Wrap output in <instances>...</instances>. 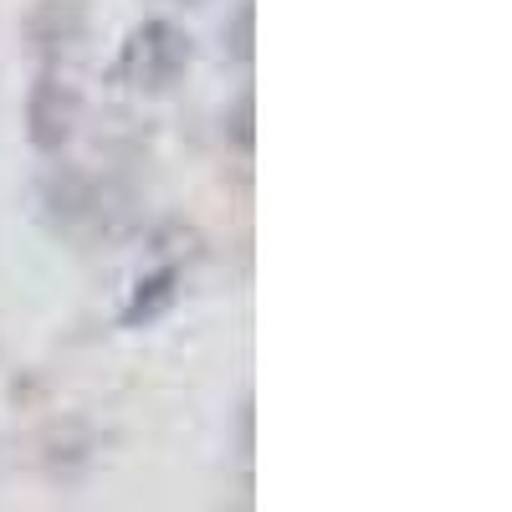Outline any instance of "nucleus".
<instances>
[{"mask_svg": "<svg viewBox=\"0 0 512 512\" xmlns=\"http://www.w3.org/2000/svg\"><path fill=\"white\" fill-rule=\"evenodd\" d=\"M185 67H190V36L180 26H169V21H144L134 36L123 41L113 77L123 82V88L164 93V88H175V82H180Z\"/></svg>", "mask_w": 512, "mask_h": 512, "instance_id": "obj_1", "label": "nucleus"}]
</instances>
